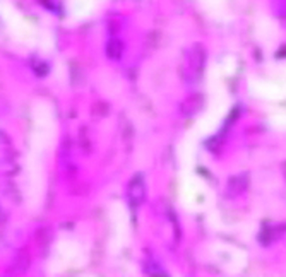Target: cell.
I'll list each match as a JSON object with an SVG mask.
<instances>
[{"instance_id": "6da1fadb", "label": "cell", "mask_w": 286, "mask_h": 277, "mask_svg": "<svg viewBox=\"0 0 286 277\" xmlns=\"http://www.w3.org/2000/svg\"><path fill=\"white\" fill-rule=\"evenodd\" d=\"M204 64H206V50L202 48V45H194L189 50L187 55V77L189 81L199 82L204 72Z\"/></svg>"}, {"instance_id": "7a4b0ae2", "label": "cell", "mask_w": 286, "mask_h": 277, "mask_svg": "<svg viewBox=\"0 0 286 277\" xmlns=\"http://www.w3.org/2000/svg\"><path fill=\"white\" fill-rule=\"evenodd\" d=\"M128 200L134 207L142 204L144 197H146V185H144V178L140 175H135L134 178L128 183V190H127Z\"/></svg>"}, {"instance_id": "3957f363", "label": "cell", "mask_w": 286, "mask_h": 277, "mask_svg": "<svg viewBox=\"0 0 286 277\" xmlns=\"http://www.w3.org/2000/svg\"><path fill=\"white\" fill-rule=\"evenodd\" d=\"M204 103L206 101H204V96H202V94H192V96H189L180 105V111L185 115V117H194V115H197L199 111L204 108Z\"/></svg>"}, {"instance_id": "277c9868", "label": "cell", "mask_w": 286, "mask_h": 277, "mask_svg": "<svg viewBox=\"0 0 286 277\" xmlns=\"http://www.w3.org/2000/svg\"><path fill=\"white\" fill-rule=\"evenodd\" d=\"M12 147L14 146H12V140L9 139V135L0 130V164H6L11 161L12 152H14Z\"/></svg>"}, {"instance_id": "5b68a950", "label": "cell", "mask_w": 286, "mask_h": 277, "mask_svg": "<svg viewBox=\"0 0 286 277\" xmlns=\"http://www.w3.org/2000/svg\"><path fill=\"white\" fill-rule=\"evenodd\" d=\"M122 53H123V45L120 40L113 38L106 43V57H108L110 60H118L120 57H122Z\"/></svg>"}, {"instance_id": "8992f818", "label": "cell", "mask_w": 286, "mask_h": 277, "mask_svg": "<svg viewBox=\"0 0 286 277\" xmlns=\"http://www.w3.org/2000/svg\"><path fill=\"white\" fill-rule=\"evenodd\" d=\"M284 176H286V166H284Z\"/></svg>"}]
</instances>
